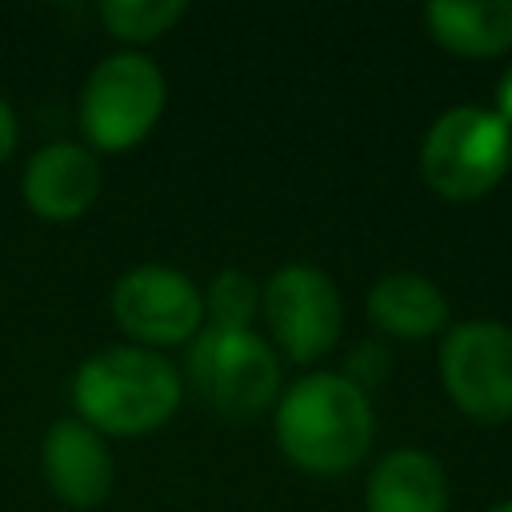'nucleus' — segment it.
<instances>
[{
	"label": "nucleus",
	"mask_w": 512,
	"mask_h": 512,
	"mask_svg": "<svg viewBox=\"0 0 512 512\" xmlns=\"http://www.w3.org/2000/svg\"><path fill=\"white\" fill-rule=\"evenodd\" d=\"M496 112H500V120L504 124H512V68L500 76V84H496Z\"/></svg>",
	"instance_id": "17"
},
{
	"label": "nucleus",
	"mask_w": 512,
	"mask_h": 512,
	"mask_svg": "<svg viewBox=\"0 0 512 512\" xmlns=\"http://www.w3.org/2000/svg\"><path fill=\"white\" fill-rule=\"evenodd\" d=\"M512 164V124L496 108H448L420 144L424 180L448 200L484 196Z\"/></svg>",
	"instance_id": "3"
},
{
	"label": "nucleus",
	"mask_w": 512,
	"mask_h": 512,
	"mask_svg": "<svg viewBox=\"0 0 512 512\" xmlns=\"http://www.w3.org/2000/svg\"><path fill=\"white\" fill-rule=\"evenodd\" d=\"M164 108V76L140 52H116L92 68L80 92V124L100 148H132Z\"/></svg>",
	"instance_id": "5"
},
{
	"label": "nucleus",
	"mask_w": 512,
	"mask_h": 512,
	"mask_svg": "<svg viewBox=\"0 0 512 512\" xmlns=\"http://www.w3.org/2000/svg\"><path fill=\"white\" fill-rule=\"evenodd\" d=\"M100 192V164L88 148L72 140L44 144L24 168V200L48 220L80 216Z\"/></svg>",
	"instance_id": "10"
},
{
	"label": "nucleus",
	"mask_w": 512,
	"mask_h": 512,
	"mask_svg": "<svg viewBox=\"0 0 512 512\" xmlns=\"http://www.w3.org/2000/svg\"><path fill=\"white\" fill-rule=\"evenodd\" d=\"M276 440L308 472H344L372 444L368 392L340 372L296 380L276 408Z\"/></svg>",
	"instance_id": "1"
},
{
	"label": "nucleus",
	"mask_w": 512,
	"mask_h": 512,
	"mask_svg": "<svg viewBox=\"0 0 512 512\" xmlns=\"http://www.w3.org/2000/svg\"><path fill=\"white\" fill-rule=\"evenodd\" d=\"M188 372L196 392L220 416L232 420H248L264 412L280 388V364L268 340L256 336L252 328L208 324L188 352Z\"/></svg>",
	"instance_id": "4"
},
{
	"label": "nucleus",
	"mask_w": 512,
	"mask_h": 512,
	"mask_svg": "<svg viewBox=\"0 0 512 512\" xmlns=\"http://www.w3.org/2000/svg\"><path fill=\"white\" fill-rule=\"evenodd\" d=\"M364 504L368 512H444V472L428 452L396 448L376 460L364 488Z\"/></svg>",
	"instance_id": "11"
},
{
	"label": "nucleus",
	"mask_w": 512,
	"mask_h": 512,
	"mask_svg": "<svg viewBox=\"0 0 512 512\" xmlns=\"http://www.w3.org/2000/svg\"><path fill=\"white\" fill-rule=\"evenodd\" d=\"M448 396L476 420L512 416V328L500 320H464L440 344Z\"/></svg>",
	"instance_id": "6"
},
{
	"label": "nucleus",
	"mask_w": 512,
	"mask_h": 512,
	"mask_svg": "<svg viewBox=\"0 0 512 512\" xmlns=\"http://www.w3.org/2000/svg\"><path fill=\"white\" fill-rule=\"evenodd\" d=\"M12 148H16V112H12L8 100L0 96V164L8 160Z\"/></svg>",
	"instance_id": "16"
},
{
	"label": "nucleus",
	"mask_w": 512,
	"mask_h": 512,
	"mask_svg": "<svg viewBox=\"0 0 512 512\" xmlns=\"http://www.w3.org/2000/svg\"><path fill=\"white\" fill-rule=\"evenodd\" d=\"M488 512H512V500H504V504H492Z\"/></svg>",
	"instance_id": "18"
},
{
	"label": "nucleus",
	"mask_w": 512,
	"mask_h": 512,
	"mask_svg": "<svg viewBox=\"0 0 512 512\" xmlns=\"http://www.w3.org/2000/svg\"><path fill=\"white\" fill-rule=\"evenodd\" d=\"M100 16L124 40H152L184 16V0H104Z\"/></svg>",
	"instance_id": "14"
},
{
	"label": "nucleus",
	"mask_w": 512,
	"mask_h": 512,
	"mask_svg": "<svg viewBox=\"0 0 512 512\" xmlns=\"http://www.w3.org/2000/svg\"><path fill=\"white\" fill-rule=\"evenodd\" d=\"M72 400L84 424L116 436H136L164 424L176 412L180 380L160 352L124 344V348H104L76 368Z\"/></svg>",
	"instance_id": "2"
},
{
	"label": "nucleus",
	"mask_w": 512,
	"mask_h": 512,
	"mask_svg": "<svg viewBox=\"0 0 512 512\" xmlns=\"http://www.w3.org/2000/svg\"><path fill=\"white\" fill-rule=\"evenodd\" d=\"M256 304H260V288H256L252 276L240 272V268L220 272V276L212 280V288H208L212 324H220V328H248Z\"/></svg>",
	"instance_id": "15"
},
{
	"label": "nucleus",
	"mask_w": 512,
	"mask_h": 512,
	"mask_svg": "<svg viewBox=\"0 0 512 512\" xmlns=\"http://www.w3.org/2000/svg\"><path fill=\"white\" fill-rule=\"evenodd\" d=\"M112 312L120 328L148 344H176L200 328V288L168 264H136L112 288Z\"/></svg>",
	"instance_id": "8"
},
{
	"label": "nucleus",
	"mask_w": 512,
	"mask_h": 512,
	"mask_svg": "<svg viewBox=\"0 0 512 512\" xmlns=\"http://www.w3.org/2000/svg\"><path fill=\"white\" fill-rule=\"evenodd\" d=\"M424 24L460 56H496L512 44V0H436Z\"/></svg>",
	"instance_id": "13"
},
{
	"label": "nucleus",
	"mask_w": 512,
	"mask_h": 512,
	"mask_svg": "<svg viewBox=\"0 0 512 512\" xmlns=\"http://www.w3.org/2000/svg\"><path fill=\"white\" fill-rule=\"evenodd\" d=\"M44 480L72 508H96L112 492V456L100 432L84 420H60L40 444Z\"/></svg>",
	"instance_id": "9"
},
{
	"label": "nucleus",
	"mask_w": 512,
	"mask_h": 512,
	"mask_svg": "<svg viewBox=\"0 0 512 512\" xmlns=\"http://www.w3.org/2000/svg\"><path fill=\"white\" fill-rule=\"evenodd\" d=\"M264 316L292 360H316L340 336V292L328 272L284 264L264 284Z\"/></svg>",
	"instance_id": "7"
},
{
	"label": "nucleus",
	"mask_w": 512,
	"mask_h": 512,
	"mask_svg": "<svg viewBox=\"0 0 512 512\" xmlns=\"http://www.w3.org/2000/svg\"><path fill=\"white\" fill-rule=\"evenodd\" d=\"M368 316L392 336L420 340L448 324V300L420 272H388L368 292Z\"/></svg>",
	"instance_id": "12"
}]
</instances>
